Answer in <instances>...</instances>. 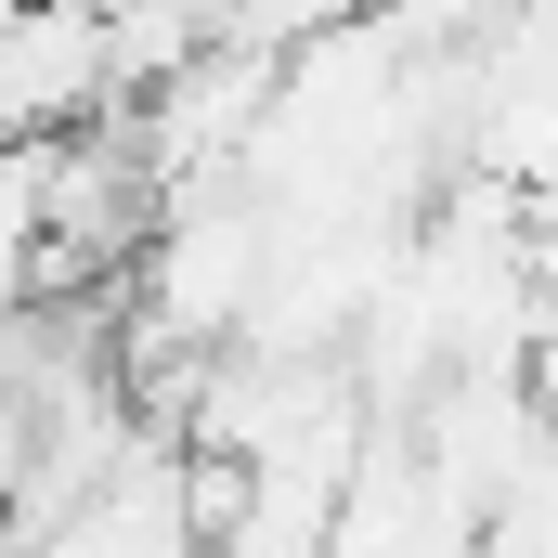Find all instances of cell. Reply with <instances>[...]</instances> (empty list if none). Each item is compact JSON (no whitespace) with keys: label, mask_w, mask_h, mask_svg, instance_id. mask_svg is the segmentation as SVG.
<instances>
[{"label":"cell","mask_w":558,"mask_h":558,"mask_svg":"<svg viewBox=\"0 0 558 558\" xmlns=\"http://www.w3.org/2000/svg\"><path fill=\"white\" fill-rule=\"evenodd\" d=\"M520 286H533V325L558 338V195H533V221H520Z\"/></svg>","instance_id":"cell-1"}]
</instances>
